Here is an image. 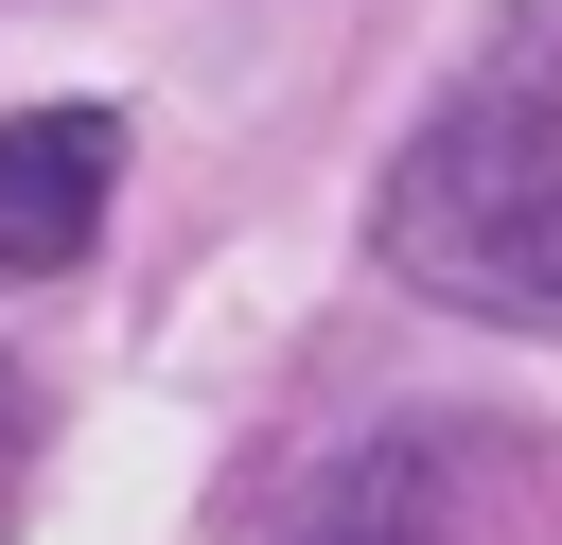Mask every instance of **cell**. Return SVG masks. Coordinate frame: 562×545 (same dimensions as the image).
Wrapping results in <instances>:
<instances>
[{
	"mask_svg": "<svg viewBox=\"0 0 562 545\" xmlns=\"http://www.w3.org/2000/svg\"><path fill=\"white\" fill-rule=\"evenodd\" d=\"M369 246H386V281H422L439 316L562 334V70H474V88L386 158Z\"/></svg>",
	"mask_w": 562,
	"mask_h": 545,
	"instance_id": "obj_1",
	"label": "cell"
},
{
	"mask_svg": "<svg viewBox=\"0 0 562 545\" xmlns=\"http://www.w3.org/2000/svg\"><path fill=\"white\" fill-rule=\"evenodd\" d=\"M105 193H123V123H105V105H18V123H0V281L88 264Z\"/></svg>",
	"mask_w": 562,
	"mask_h": 545,
	"instance_id": "obj_2",
	"label": "cell"
},
{
	"mask_svg": "<svg viewBox=\"0 0 562 545\" xmlns=\"http://www.w3.org/2000/svg\"><path fill=\"white\" fill-rule=\"evenodd\" d=\"M0 457H18V387H0Z\"/></svg>",
	"mask_w": 562,
	"mask_h": 545,
	"instance_id": "obj_3",
	"label": "cell"
}]
</instances>
